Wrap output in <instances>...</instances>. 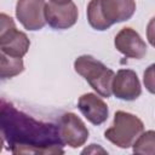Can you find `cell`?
Masks as SVG:
<instances>
[{
    "label": "cell",
    "instance_id": "obj_4",
    "mask_svg": "<svg viewBox=\"0 0 155 155\" xmlns=\"http://www.w3.org/2000/svg\"><path fill=\"white\" fill-rule=\"evenodd\" d=\"M144 131L143 121L134 114L117 110L114 114L113 125L105 130L104 137L121 149H128Z\"/></svg>",
    "mask_w": 155,
    "mask_h": 155
},
{
    "label": "cell",
    "instance_id": "obj_14",
    "mask_svg": "<svg viewBox=\"0 0 155 155\" xmlns=\"http://www.w3.org/2000/svg\"><path fill=\"white\" fill-rule=\"evenodd\" d=\"M143 84L147 91L151 94H155V63L150 64L143 74Z\"/></svg>",
    "mask_w": 155,
    "mask_h": 155
},
{
    "label": "cell",
    "instance_id": "obj_12",
    "mask_svg": "<svg viewBox=\"0 0 155 155\" xmlns=\"http://www.w3.org/2000/svg\"><path fill=\"white\" fill-rule=\"evenodd\" d=\"M24 70L23 59L0 52V78L2 80L19 75Z\"/></svg>",
    "mask_w": 155,
    "mask_h": 155
},
{
    "label": "cell",
    "instance_id": "obj_16",
    "mask_svg": "<svg viewBox=\"0 0 155 155\" xmlns=\"http://www.w3.org/2000/svg\"><path fill=\"white\" fill-rule=\"evenodd\" d=\"M50 1H52V2H59V4H62V2H68V1H71V0H50Z\"/></svg>",
    "mask_w": 155,
    "mask_h": 155
},
{
    "label": "cell",
    "instance_id": "obj_3",
    "mask_svg": "<svg viewBox=\"0 0 155 155\" xmlns=\"http://www.w3.org/2000/svg\"><path fill=\"white\" fill-rule=\"evenodd\" d=\"M74 70L81 75L101 97L109 98L113 94L111 85L115 73L103 62L90 54H82L74 61Z\"/></svg>",
    "mask_w": 155,
    "mask_h": 155
},
{
    "label": "cell",
    "instance_id": "obj_9",
    "mask_svg": "<svg viewBox=\"0 0 155 155\" xmlns=\"http://www.w3.org/2000/svg\"><path fill=\"white\" fill-rule=\"evenodd\" d=\"M115 48L127 58L142 59L148 51L145 41L138 31L131 27L122 28L114 39Z\"/></svg>",
    "mask_w": 155,
    "mask_h": 155
},
{
    "label": "cell",
    "instance_id": "obj_2",
    "mask_svg": "<svg viewBox=\"0 0 155 155\" xmlns=\"http://www.w3.org/2000/svg\"><path fill=\"white\" fill-rule=\"evenodd\" d=\"M134 12L136 0H90L86 8L88 24L98 31L131 19Z\"/></svg>",
    "mask_w": 155,
    "mask_h": 155
},
{
    "label": "cell",
    "instance_id": "obj_8",
    "mask_svg": "<svg viewBox=\"0 0 155 155\" xmlns=\"http://www.w3.org/2000/svg\"><path fill=\"white\" fill-rule=\"evenodd\" d=\"M46 23L54 30H65L75 25L79 17L78 6L73 1L52 2L48 1L45 8Z\"/></svg>",
    "mask_w": 155,
    "mask_h": 155
},
{
    "label": "cell",
    "instance_id": "obj_1",
    "mask_svg": "<svg viewBox=\"0 0 155 155\" xmlns=\"http://www.w3.org/2000/svg\"><path fill=\"white\" fill-rule=\"evenodd\" d=\"M0 124L2 142L12 154H64L58 125L35 120L4 99Z\"/></svg>",
    "mask_w": 155,
    "mask_h": 155
},
{
    "label": "cell",
    "instance_id": "obj_6",
    "mask_svg": "<svg viewBox=\"0 0 155 155\" xmlns=\"http://www.w3.org/2000/svg\"><path fill=\"white\" fill-rule=\"evenodd\" d=\"M57 125L61 138L65 145L78 149L87 142L90 132L85 122L76 114L70 111L62 114Z\"/></svg>",
    "mask_w": 155,
    "mask_h": 155
},
{
    "label": "cell",
    "instance_id": "obj_11",
    "mask_svg": "<svg viewBox=\"0 0 155 155\" xmlns=\"http://www.w3.org/2000/svg\"><path fill=\"white\" fill-rule=\"evenodd\" d=\"M78 108L81 114L94 126H99L107 121L109 116V108L99 94L87 92L79 97Z\"/></svg>",
    "mask_w": 155,
    "mask_h": 155
},
{
    "label": "cell",
    "instance_id": "obj_5",
    "mask_svg": "<svg viewBox=\"0 0 155 155\" xmlns=\"http://www.w3.org/2000/svg\"><path fill=\"white\" fill-rule=\"evenodd\" d=\"M30 46V40L24 31L16 28V24L6 13L0 15V51L12 57L23 58Z\"/></svg>",
    "mask_w": 155,
    "mask_h": 155
},
{
    "label": "cell",
    "instance_id": "obj_15",
    "mask_svg": "<svg viewBox=\"0 0 155 155\" xmlns=\"http://www.w3.org/2000/svg\"><path fill=\"white\" fill-rule=\"evenodd\" d=\"M147 39L148 42L155 47V16L150 18V21L147 24Z\"/></svg>",
    "mask_w": 155,
    "mask_h": 155
},
{
    "label": "cell",
    "instance_id": "obj_10",
    "mask_svg": "<svg viewBox=\"0 0 155 155\" xmlns=\"http://www.w3.org/2000/svg\"><path fill=\"white\" fill-rule=\"evenodd\" d=\"M113 94L121 101H136L142 94L140 81L132 69H119L111 85Z\"/></svg>",
    "mask_w": 155,
    "mask_h": 155
},
{
    "label": "cell",
    "instance_id": "obj_7",
    "mask_svg": "<svg viewBox=\"0 0 155 155\" xmlns=\"http://www.w3.org/2000/svg\"><path fill=\"white\" fill-rule=\"evenodd\" d=\"M46 4L45 0H17L16 18L25 30L36 31L45 27Z\"/></svg>",
    "mask_w": 155,
    "mask_h": 155
},
{
    "label": "cell",
    "instance_id": "obj_13",
    "mask_svg": "<svg viewBox=\"0 0 155 155\" xmlns=\"http://www.w3.org/2000/svg\"><path fill=\"white\" fill-rule=\"evenodd\" d=\"M132 151L134 154L155 155V131L154 130H148L145 132L143 131L133 143Z\"/></svg>",
    "mask_w": 155,
    "mask_h": 155
}]
</instances>
